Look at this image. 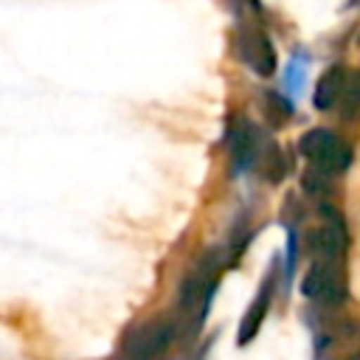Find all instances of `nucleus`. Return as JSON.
<instances>
[{"label":"nucleus","instance_id":"nucleus-8","mask_svg":"<svg viewBox=\"0 0 360 360\" xmlns=\"http://www.w3.org/2000/svg\"><path fill=\"white\" fill-rule=\"evenodd\" d=\"M267 307H270V290L264 287V290L259 292V298L253 301V307L245 312L242 323H239V346H245V343L253 340V335L259 332V326H262V321H264Z\"/></svg>","mask_w":360,"mask_h":360},{"label":"nucleus","instance_id":"nucleus-11","mask_svg":"<svg viewBox=\"0 0 360 360\" xmlns=\"http://www.w3.org/2000/svg\"><path fill=\"white\" fill-rule=\"evenodd\" d=\"M343 360H360V352H354V354H346Z\"/></svg>","mask_w":360,"mask_h":360},{"label":"nucleus","instance_id":"nucleus-6","mask_svg":"<svg viewBox=\"0 0 360 360\" xmlns=\"http://www.w3.org/2000/svg\"><path fill=\"white\" fill-rule=\"evenodd\" d=\"M245 62L259 76H270L276 70V51H273L270 39L262 31H248V39H245Z\"/></svg>","mask_w":360,"mask_h":360},{"label":"nucleus","instance_id":"nucleus-1","mask_svg":"<svg viewBox=\"0 0 360 360\" xmlns=\"http://www.w3.org/2000/svg\"><path fill=\"white\" fill-rule=\"evenodd\" d=\"M172 340H174V323L169 318L146 321V323H138L124 338L121 354H124V360H158L166 354Z\"/></svg>","mask_w":360,"mask_h":360},{"label":"nucleus","instance_id":"nucleus-4","mask_svg":"<svg viewBox=\"0 0 360 360\" xmlns=\"http://www.w3.org/2000/svg\"><path fill=\"white\" fill-rule=\"evenodd\" d=\"M323 214H326V219L307 233V242L318 259L338 262V259H343V253L349 248V233H346V225H343L338 211L323 208Z\"/></svg>","mask_w":360,"mask_h":360},{"label":"nucleus","instance_id":"nucleus-2","mask_svg":"<svg viewBox=\"0 0 360 360\" xmlns=\"http://www.w3.org/2000/svg\"><path fill=\"white\" fill-rule=\"evenodd\" d=\"M298 149L323 172H343L352 163V149L329 129H309L301 135Z\"/></svg>","mask_w":360,"mask_h":360},{"label":"nucleus","instance_id":"nucleus-9","mask_svg":"<svg viewBox=\"0 0 360 360\" xmlns=\"http://www.w3.org/2000/svg\"><path fill=\"white\" fill-rule=\"evenodd\" d=\"M340 115L346 121L352 118H360V73H354L352 79H346V87L340 93Z\"/></svg>","mask_w":360,"mask_h":360},{"label":"nucleus","instance_id":"nucleus-3","mask_svg":"<svg viewBox=\"0 0 360 360\" xmlns=\"http://www.w3.org/2000/svg\"><path fill=\"white\" fill-rule=\"evenodd\" d=\"M301 292L323 307H338L346 301L349 284H346V273L338 267V262H318L301 281Z\"/></svg>","mask_w":360,"mask_h":360},{"label":"nucleus","instance_id":"nucleus-10","mask_svg":"<svg viewBox=\"0 0 360 360\" xmlns=\"http://www.w3.org/2000/svg\"><path fill=\"white\" fill-rule=\"evenodd\" d=\"M326 174L329 172H323V169H309V172H304V188L309 191V194H315V197H326L329 191H332V183L326 180Z\"/></svg>","mask_w":360,"mask_h":360},{"label":"nucleus","instance_id":"nucleus-7","mask_svg":"<svg viewBox=\"0 0 360 360\" xmlns=\"http://www.w3.org/2000/svg\"><path fill=\"white\" fill-rule=\"evenodd\" d=\"M346 87V70L343 68H329L318 84H315V107L318 110H329L340 101V93Z\"/></svg>","mask_w":360,"mask_h":360},{"label":"nucleus","instance_id":"nucleus-5","mask_svg":"<svg viewBox=\"0 0 360 360\" xmlns=\"http://www.w3.org/2000/svg\"><path fill=\"white\" fill-rule=\"evenodd\" d=\"M256 146H259V135L248 121H233L228 129V149L231 158L239 169H248L256 158Z\"/></svg>","mask_w":360,"mask_h":360}]
</instances>
